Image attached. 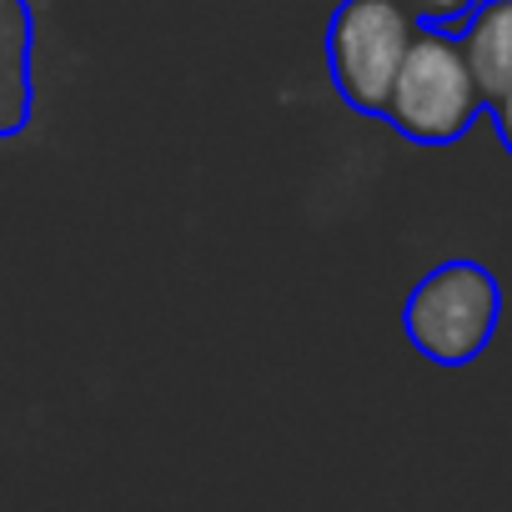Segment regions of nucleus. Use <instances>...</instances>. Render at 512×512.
I'll return each mask as SVG.
<instances>
[{
  "label": "nucleus",
  "instance_id": "nucleus-1",
  "mask_svg": "<svg viewBox=\"0 0 512 512\" xmlns=\"http://www.w3.org/2000/svg\"><path fill=\"white\" fill-rule=\"evenodd\" d=\"M487 111V96L467 66V51L457 41V31L447 26H422L397 86L387 96L382 121L407 136L412 146H452L472 131V121Z\"/></svg>",
  "mask_w": 512,
  "mask_h": 512
},
{
  "label": "nucleus",
  "instance_id": "nucleus-2",
  "mask_svg": "<svg viewBox=\"0 0 512 512\" xmlns=\"http://www.w3.org/2000/svg\"><path fill=\"white\" fill-rule=\"evenodd\" d=\"M497 322H502V287L472 256L437 262L407 292V307H402V332L417 347V357H427L432 367L477 362Z\"/></svg>",
  "mask_w": 512,
  "mask_h": 512
},
{
  "label": "nucleus",
  "instance_id": "nucleus-3",
  "mask_svg": "<svg viewBox=\"0 0 512 512\" xmlns=\"http://www.w3.org/2000/svg\"><path fill=\"white\" fill-rule=\"evenodd\" d=\"M417 31L422 21L407 0H342L327 21V71L337 96L362 116H382Z\"/></svg>",
  "mask_w": 512,
  "mask_h": 512
},
{
  "label": "nucleus",
  "instance_id": "nucleus-4",
  "mask_svg": "<svg viewBox=\"0 0 512 512\" xmlns=\"http://www.w3.org/2000/svg\"><path fill=\"white\" fill-rule=\"evenodd\" d=\"M36 111V16L31 0H0V136H21Z\"/></svg>",
  "mask_w": 512,
  "mask_h": 512
},
{
  "label": "nucleus",
  "instance_id": "nucleus-5",
  "mask_svg": "<svg viewBox=\"0 0 512 512\" xmlns=\"http://www.w3.org/2000/svg\"><path fill=\"white\" fill-rule=\"evenodd\" d=\"M467 66L482 86V96H502L512 86V0H477L472 16L457 31Z\"/></svg>",
  "mask_w": 512,
  "mask_h": 512
},
{
  "label": "nucleus",
  "instance_id": "nucleus-6",
  "mask_svg": "<svg viewBox=\"0 0 512 512\" xmlns=\"http://www.w3.org/2000/svg\"><path fill=\"white\" fill-rule=\"evenodd\" d=\"M422 26H462L477 0H407Z\"/></svg>",
  "mask_w": 512,
  "mask_h": 512
},
{
  "label": "nucleus",
  "instance_id": "nucleus-7",
  "mask_svg": "<svg viewBox=\"0 0 512 512\" xmlns=\"http://www.w3.org/2000/svg\"><path fill=\"white\" fill-rule=\"evenodd\" d=\"M487 116H492V126H497L502 151L512 156V86H507L502 96H492V101H487Z\"/></svg>",
  "mask_w": 512,
  "mask_h": 512
}]
</instances>
